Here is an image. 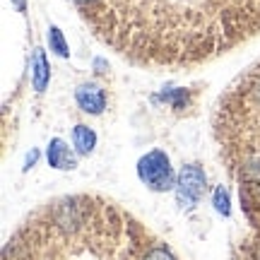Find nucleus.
<instances>
[{
	"instance_id": "39448f33",
	"label": "nucleus",
	"mask_w": 260,
	"mask_h": 260,
	"mask_svg": "<svg viewBox=\"0 0 260 260\" xmlns=\"http://www.w3.org/2000/svg\"><path fill=\"white\" fill-rule=\"evenodd\" d=\"M51 82V65L46 60V53L37 48L34 51V63H31V84L37 92H44Z\"/></svg>"
},
{
	"instance_id": "0eeeda50",
	"label": "nucleus",
	"mask_w": 260,
	"mask_h": 260,
	"mask_svg": "<svg viewBox=\"0 0 260 260\" xmlns=\"http://www.w3.org/2000/svg\"><path fill=\"white\" fill-rule=\"evenodd\" d=\"M48 46H51V51H53L56 56L70 58V46H68L63 31H60L56 24H51V27H48Z\"/></svg>"
},
{
	"instance_id": "9d476101",
	"label": "nucleus",
	"mask_w": 260,
	"mask_h": 260,
	"mask_svg": "<svg viewBox=\"0 0 260 260\" xmlns=\"http://www.w3.org/2000/svg\"><path fill=\"white\" fill-rule=\"evenodd\" d=\"M145 260H176V258L171 255V251H169V248H164V246H154V248H149V251H147Z\"/></svg>"
},
{
	"instance_id": "f03ea898",
	"label": "nucleus",
	"mask_w": 260,
	"mask_h": 260,
	"mask_svg": "<svg viewBox=\"0 0 260 260\" xmlns=\"http://www.w3.org/2000/svg\"><path fill=\"white\" fill-rule=\"evenodd\" d=\"M205 188H207V174L200 164H183L181 171H178L176 178V203L181 207H195V205L203 200Z\"/></svg>"
},
{
	"instance_id": "20e7f679",
	"label": "nucleus",
	"mask_w": 260,
	"mask_h": 260,
	"mask_svg": "<svg viewBox=\"0 0 260 260\" xmlns=\"http://www.w3.org/2000/svg\"><path fill=\"white\" fill-rule=\"evenodd\" d=\"M46 159L48 167L58 169V171H70V169L77 167V159H75V152L68 147V142L60 138H53L46 147Z\"/></svg>"
},
{
	"instance_id": "423d86ee",
	"label": "nucleus",
	"mask_w": 260,
	"mask_h": 260,
	"mask_svg": "<svg viewBox=\"0 0 260 260\" xmlns=\"http://www.w3.org/2000/svg\"><path fill=\"white\" fill-rule=\"evenodd\" d=\"M73 147H75V152L82 154V157L92 154L94 147H96V133H94L89 125H84V123L75 125L73 128Z\"/></svg>"
},
{
	"instance_id": "f8f14e48",
	"label": "nucleus",
	"mask_w": 260,
	"mask_h": 260,
	"mask_svg": "<svg viewBox=\"0 0 260 260\" xmlns=\"http://www.w3.org/2000/svg\"><path fill=\"white\" fill-rule=\"evenodd\" d=\"M15 5H17V10H24V0H12Z\"/></svg>"
},
{
	"instance_id": "f257e3e1",
	"label": "nucleus",
	"mask_w": 260,
	"mask_h": 260,
	"mask_svg": "<svg viewBox=\"0 0 260 260\" xmlns=\"http://www.w3.org/2000/svg\"><path fill=\"white\" fill-rule=\"evenodd\" d=\"M138 178L142 186H147L154 193H167L176 188L178 174L171 167V159L164 149H149L147 154L138 159Z\"/></svg>"
},
{
	"instance_id": "9b49d317",
	"label": "nucleus",
	"mask_w": 260,
	"mask_h": 260,
	"mask_svg": "<svg viewBox=\"0 0 260 260\" xmlns=\"http://www.w3.org/2000/svg\"><path fill=\"white\" fill-rule=\"evenodd\" d=\"M37 157H39V152L37 149H31V154H27V161H24V169H29L34 161H37Z\"/></svg>"
},
{
	"instance_id": "6e6552de",
	"label": "nucleus",
	"mask_w": 260,
	"mask_h": 260,
	"mask_svg": "<svg viewBox=\"0 0 260 260\" xmlns=\"http://www.w3.org/2000/svg\"><path fill=\"white\" fill-rule=\"evenodd\" d=\"M212 205H214V210L222 214V217H229V214H232V200H229V193L224 190V186H217V188H214Z\"/></svg>"
},
{
	"instance_id": "7ed1b4c3",
	"label": "nucleus",
	"mask_w": 260,
	"mask_h": 260,
	"mask_svg": "<svg viewBox=\"0 0 260 260\" xmlns=\"http://www.w3.org/2000/svg\"><path fill=\"white\" fill-rule=\"evenodd\" d=\"M75 102L82 109L84 113H92V116H99L106 109V89L99 87L94 82H82L77 89H75Z\"/></svg>"
},
{
	"instance_id": "1a4fd4ad",
	"label": "nucleus",
	"mask_w": 260,
	"mask_h": 260,
	"mask_svg": "<svg viewBox=\"0 0 260 260\" xmlns=\"http://www.w3.org/2000/svg\"><path fill=\"white\" fill-rule=\"evenodd\" d=\"M161 102H169L174 109H183V104L188 102V92L186 89H176V92H161L159 96Z\"/></svg>"
}]
</instances>
